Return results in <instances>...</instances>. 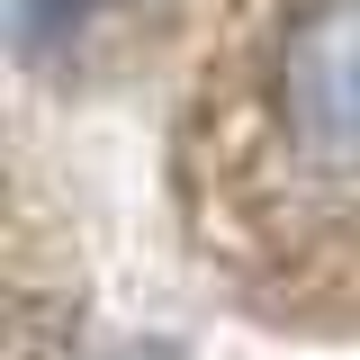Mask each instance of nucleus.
Masks as SVG:
<instances>
[{"label": "nucleus", "mask_w": 360, "mask_h": 360, "mask_svg": "<svg viewBox=\"0 0 360 360\" xmlns=\"http://www.w3.org/2000/svg\"><path fill=\"white\" fill-rule=\"evenodd\" d=\"M270 127L324 180H360V0H307L270 45Z\"/></svg>", "instance_id": "1"}, {"label": "nucleus", "mask_w": 360, "mask_h": 360, "mask_svg": "<svg viewBox=\"0 0 360 360\" xmlns=\"http://www.w3.org/2000/svg\"><path fill=\"white\" fill-rule=\"evenodd\" d=\"M90 0H18V45H45V27H82Z\"/></svg>", "instance_id": "2"}]
</instances>
